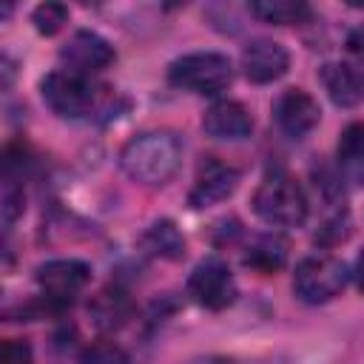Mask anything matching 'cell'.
Returning <instances> with one entry per match:
<instances>
[{
    "label": "cell",
    "instance_id": "8fae6325",
    "mask_svg": "<svg viewBox=\"0 0 364 364\" xmlns=\"http://www.w3.org/2000/svg\"><path fill=\"white\" fill-rule=\"evenodd\" d=\"M287 65H290V57L284 46L273 40L259 37L242 48V68H245V77L253 82H273L287 71Z\"/></svg>",
    "mask_w": 364,
    "mask_h": 364
},
{
    "label": "cell",
    "instance_id": "4fadbf2b",
    "mask_svg": "<svg viewBox=\"0 0 364 364\" xmlns=\"http://www.w3.org/2000/svg\"><path fill=\"white\" fill-rule=\"evenodd\" d=\"M202 128L213 139H245L253 131V117H250V111L242 102L222 100V102H213L205 111Z\"/></svg>",
    "mask_w": 364,
    "mask_h": 364
},
{
    "label": "cell",
    "instance_id": "ba28073f",
    "mask_svg": "<svg viewBox=\"0 0 364 364\" xmlns=\"http://www.w3.org/2000/svg\"><path fill=\"white\" fill-rule=\"evenodd\" d=\"M60 60H63L65 71L94 77L97 71H102L114 63V48L108 46V40H102L94 31H74L68 37V43L60 48Z\"/></svg>",
    "mask_w": 364,
    "mask_h": 364
},
{
    "label": "cell",
    "instance_id": "30bf717a",
    "mask_svg": "<svg viewBox=\"0 0 364 364\" xmlns=\"http://www.w3.org/2000/svg\"><path fill=\"white\" fill-rule=\"evenodd\" d=\"M273 114H276L279 128H282L287 136H296V139L307 136V134L318 125V117H321L318 102H316L307 91H301V88H287V91L276 100Z\"/></svg>",
    "mask_w": 364,
    "mask_h": 364
},
{
    "label": "cell",
    "instance_id": "8992f818",
    "mask_svg": "<svg viewBox=\"0 0 364 364\" xmlns=\"http://www.w3.org/2000/svg\"><path fill=\"white\" fill-rule=\"evenodd\" d=\"M91 279V267L77 259H54L37 267V284L43 290L46 307H65Z\"/></svg>",
    "mask_w": 364,
    "mask_h": 364
},
{
    "label": "cell",
    "instance_id": "6da1fadb",
    "mask_svg": "<svg viewBox=\"0 0 364 364\" xmlns=\"http://www.w3.org/2000/svg\"><path fill=\"white\" fill-rule=\"evenodd\" d=\"M182 162V142L171 131H145L125 142L119 151L122 171L142 185L168 182Z\"/></svg>",
    "mask_w": 364,
    "mask_h": 364
},
{
    "label": "cell",
    "instance_id": "d6986e66",
    "mask_svg": "<svg viewBox=\"0 0 364 364\" xmlns=\"http://www.w3.org/2000/svg\"><path fill=\"white\" fill-rule=\"evenodd\" d=\"M31 23L40 34H54L63 28V23H68V9L63 3H40L31 14Z\"/></svg>",
    "mask_w": 364,
    "mask_h": 364
},
{
    "label": "cell",
    "instance_id": "2e32d148",
    "mask_svg": "<svg viewBox=\"0 0 364 364\" xmlns=\"http://www.w3.org/2000/svg\"><path fill=\"white\" fill-rule=\"evenodd\" d=\"M287 262V242L276 233H264L253 239V245L245 253V264L256 267L259 273H273Z\"/></svg>",
    "mask_w": 364,
    "mask_h": 364
},
{
    "label": "cell",
    "instance_id": "cb8c5ba5",
    "mask_svg": "<svg viewBox=\"0 0 364 364\" xmlns=\"http://www.w3.org/2000/svg\"><path fill=\"white\" fill-rule=\"evenodd\" d=\"M191 364H256V361H236V358H222V355H208V358H196Z\"/></svg>",
    "mask_w": 364,
    "mask_h": 364
},
{
    "label": "cell",
    "instance_id": "d4e9b609",
    "mask_svg": "<svg viewBox=\"0 0 364 364\" xmlns=\"http://www.w3.org/2000/svg\"><path fill=\"white\" fill-rule=\"evenodd\" d=\"M355 282H358V287L364 290V250H361V256H358V262H355Z\"/></svg>",
    "mask_w": 364,
    "mask_h": 364
},
{
    "label": "cell",
    "instance_id": "5bb4252c",
    "mask_svg": "<svg viewBox=\"0 0 364 364\" xmlns=\"http://www.w3.org/2000/svg\"><path fill=\"white\" fill-rule=\"evenodd\" d=\"M336 162H338V176L347 185L353 188L364 185V122H353L341 131Z\"/></svg>",
    "mask_w": 364,
    "mask_h": 364
},
{
    "label": "cell",
    "instance_id": "52a82bcc",
    "mask_svg": "<svg viewBox=\"0 0 364 364\" xmlns=\"http://www.w3.org/2000/svg\"><path fill=\"white\" fill-rule=\"evenodd\" d=\"M188 293L196 304L208 310H225L236 299V282L222 259H205L193 267L188 279Z\"/></svg>",
    "mask_w": 364,
    "mask_h": 364
},
{
    "label": "cell",
    "instance_id": "9a60e30c",
    "mask_svg": "<svg viewBox=\"0 0 364 364\" xmlns=\"http://www.w3.org/2000/svg\"><path fill=\"white\" fill-rule=\"evenodd\" d=\"M91 318H94V324L97 327H102V330H117V327H122L125 321H128V316H131V301H128V296L122 293V290H102L94 301H91Z\"/></svg>",
    "mask_w": 364,
    "mask_h": 364
},
{
    "label": "cell",
    "instance_id": "7c38bea8",
    "mask_svg": "<svg viewBox=\"0 0 364 364\" xmlns=\"http://www.w3.org/2000/svg\"><path fill=\"white\" fill-rule=\"evenodd\" d=\"M318 80L338 108H353L364 102V68L350 63H324L318 68Z\"/></svg>",
    "mask_w": 364,
    "mask_h": 364
},
{
    "label": "cell",
    "instance_id": "44dd1931",
    "mask_svg": "<svg viewBox=\"0 0 364 364\" xmlns=\"http://www.w3.org/2000/svg\"><path fill=\"white\" fill-rule=\"evenodd\" d=\"M23 210V188L17 185L14 176H3V219L11 225Z\"/></svg>",
    "mask_w": 364,
    "mask_h": 364
},
{
    "label": "cell",
    "instance_id": "7a4b0ae2",
    "mask_svg": "<svg viewBox=\"0 0 364 364\" xmlns=\"http://www.w3.org/2000/svg\"><path fill=\"white\" fill-rule=\"evenodd\" d=\"M46 105L65 117V119H85L94 111H100L108 100V88L97 85L91 77L74 74V71H54L40 85Z\"/></svg>",
    "mask_w": 364,
    "mask_h": 364
},
{
    "label": "cell",
    "instance_id": "e0dca14e",
    "mask_svg": "<svg viewBox=\"0 0 364 364\" xmlns=\"http://www.w3.org/2000/svg\"><path fill=\"white\" fill-rule=\"evenodd\" d=\"M142 245H145L148 253L162 256V259H179V256L185 253V239H182V233L176 230V225L168 222V219L154 222V225L145 230Z\"/></svg>",
    "mask_w": 364,
    "mask_h": 364
},
{
    "label": "cell",
    "instance_id": "5b68a950",
    "mask_svg": "<svg viewBox=\"0 0 364 364\" xmlns=\"http://www.w3.org/2000/svg\"><path fill=\"white\" fill-rule=\"evenodd\" d=\"M347 284V264L330 253L307 256L296 264L293 290L307 304H324L336 299Z\"/></svg>",
    "mask_w": 364,
    "mask_h": 364
},
{
    "label": "cell",
    "instance_id": "7402d4cb",
    "mask_svg": "<svg viewBox=\"0 0 364 364\" xmlns=\"http://www.w3.org/2000/svg\"><path fill=\"white\" fill-rule=\"evenodd\" d=\"M0 364H34L31 347L23 338H9L0 347Z\"/></svg>",
    "mask_w": 364,
    "mask_h": 364
},
{
    "label": "cell",
    "instance_id": "ffe728a7",
    "mask_svg": "<svg viewBox=\"0 0 364 364\" xmlns=\"http://www.w3.org/2000/svg\"><path fill=\"white\" fill-rule=\"evenodd\" d=\"M82 364H128V355L114 341H100V344L85 350Z\"/></svg>",
    "mask_w": 364,
    "mask_h": 364
},
{
    "label": "cell",
    "instance_id": "ac0fdd59",
    "mask_svg": "<svg viewBox=\"0 0 364 364\" xmlns=\"http://www.w3.org/2000/svg\"><path fill=\"white\" fill-rule=\"evenodd\" d=\"M250 14H256L264 23H276V26H290V23H301L310 17V6L301 0H256L250 3Z\"/></svg>",
    "mask_w": 364,
    "mask_h": 364
},
{
    "label": "cell",
    "instance_id": "277c9868",
    "mask_svg": "<svg viewBox=\"0 0 364 364\" xmlns=\"http://www.w3.org/2000/svg\"><path fill=\"white\" fill-rule=\"evenodd\" d=\"M168 80L191 94H219L233 80V65L225 54L216 51H193L171 63Z\"/></svg>",
    "mask_w": 364,
    "mask_h": 364
},
{
    "label": "cell",
    "instance_id": "3957f363",
    "mask_svg": "<svg viewBox=\"0 0 364 364\" xmlns=\"http://www.w3.org/2000/svg\"><path fill=\"white\" fill-rule=\"evenodd\" d=\"M253 210L267 225L296 228L307 216V199L290 173L273 171L259 182V188L253 193Z\"/></svg>",
    "mask_w": 364,
    "mask_h": 364
},
{
    "label": "cell",
    "instance_id": "9c48e42d",
    "mask_svg": "<svg viewBox=\"0 0 364 364\" xmlns=\"http://www.w3.org/2000/svg\"><path fill=\"white\" fill-rule=\"evenodd\" d=\"M236 182H239V171L219 162L216 156H208L199 171H196V179H193V188L188 193V202L191 208H208V205H216L222 199H228L233 191H236Z\"/></svg>",
    "mask_w": 364,
    "mask_h": 364
},
{
    "label": "cell",
    "instance_id": "603a6c76",
    "mask_svg": "<svg viewBox=\"0 0 364 364\" xmlns=\"http://www.w3.org/2000/svg\"><path fill=\"white\" fill-rule=\"evenodd\" d=\"M347 48H350V54H355L358 60H364V23L355 26V28L347 34Z\"/></svg>",
    "mask_w": 364,
    "mask_h": 364
}]
</instances>
